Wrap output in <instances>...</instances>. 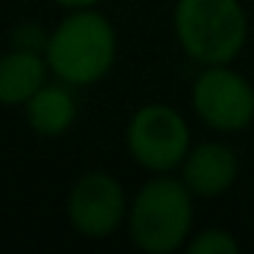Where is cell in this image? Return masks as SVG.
<instances>
[{
    "label": "cell",
    "mask_w": 254,
    "mask_h": 254,
    "mask_svg": "<svg viewBox=\"0 0 254 254\" xmlns=\"http://www.w3.org/2000/svg\"><path fill=\"white\" fill-rule=\"evenodd\" d=\"M191 145V126L186 115L164 101L137 107L126 123L128 156L150 175L178 172Z\"/></svg>",
    "instance_id": "4"
},
{
    "label": "cell",
    "mask_w": 254,
    "mask_h": 254,
    "mask_svg": "<svg viewBox=\"0 0 254 254\" xmlns=\"http://www.w3.org/2000/svg\"><path fill=\"white\" fill-rule=\"evenodd\" d=\"M178 175L197 199H219L238 183L241 159L232 145L221 139H202L189 148Z\"/></svg>",
    "instance_id": "7"
},
{
    "label": "cell",
    "mask_w": 254,
    "mask_h": 254,
    "mask_svg": "<svg viewBox=\"0 0 254 254\" xmlns=\"http://www.w3.org/2000/svg\"><path fill=\"white\" fill-rule=\"evenodd\" d=\"M191 110L216 134H241L254 123V85L232 63L199 66L191 82Z\"/></svg>",
    "instance_id": "5"
},
{
    "label": "cell",
    "mask_w": 254,
    "mask_h": 254,
    "mask_svg": "<svg viewBox=\"0 0 254 254\" xmlns=\"http://www.w3.org/2000/svg\"><path fill=\"white\" fill-rule=\"evenodd\" d=\"M172 33L197 66L235 63L249 41V14L241 0H175Z\"/></svg>",
    "instance_id": "3"
},
{
    "label": "cell",
    "mask_w": 254,
    "mask_h": 254,
    "mask_svg": "<svg viewBox=\"0 0 254 254\" xmlns=\"http://www.w3.org/2000/svg\"><path fill=\"white\" fill-rule=\"evenodd\" d=\"M22 110H25L28 128L33 134H39L44 139L66 137L79 118L77 88H71V85L52 77L44 88H39L30 96Z\"/></svg>",
    "instance_id": "8"
},
{
    "label": "cell",
    "mask_w": 254,
    "mask_h": 254,
    "mask_svg": "<svg viewBox=\"0 0 254 254\" xmlns=\"http://www.w3.org/2000/svg\"><path fill=\"white\" fill-rule=\"evenodd\" d=\"M194 194L178 172L150 175L128 199L126 232L145 254H175L194 232Z\"/></svg>",
    "instance_id": "2"
},
{
    "label": "cell",
    "mask_w": 254,
    "mask_h": 254,
    "mask_svg": "<svg viewBox=\"0 0 254 254\" xmlns=\"http://www.w3.org/2000/svg\"><path fill=\"white\" fill-rule=\"evenodd\" d=\"M128 194L107 170H88L71 183L66 197V219L79 238L104 241L126 227Z\"/></svg>",
    "instance_id": "6"
},
{
    "label": "cell",
    "mask_w": 254,
    "mask_h": 254,
    "mask_svg": "<svg viewBox=\"0 0 254 254\" xmlns=\"http://www.w3.org/2000/svg\"><path fill=\"white\" fill-rule=\"evenodd\" d=\"M50 30L39 22H19L8 33V47L14 50H28V52H44Z\"/></svg>",
    "instance_id": "11"
},
{
    "label": "cell",
    "mask_w": 254,
    "mask_h": 254,
    "mask_svg": "<svg viewBox=\"0 0 254 254\" xmlns=\"http://www.w3.org/2000/svg\"><path fill=\"white\" fill-rule=\"evenodd\" d=\"M63 11H77V8H99L104 0H52Z\"/></svg>",
    "instance_id": "12"
},
{
    "label": "cell",
    "mask_w": 254,
    "mask_h": 254,
    "mask_svg": "<svg viewBox=\"0 0 254 254\" xmlns=\"http://www.w3.org/2000/svg\"><path fill=\"white\" fill-rule=\"evenodd\" d=\"M189 254H238L241 243L224 227H205V230H194L191 238L186 241Z\"/></svg>",
    "instance_id": "10"
},
{
    "label": "cell",
    "mask_w": 254,
    "mask_h": 254,
    "mask_svg": "<svg viewBox=\"0 0 254 254\" xmlns=\"http://www.w3.org/2000/svg\"><path fill=\"white\" fill-rule=\"evenodd\" d=\"M44 58L52 77L71 88H93L110 77L118 61V30L99 8L66 11L50 28Z\"/></svg>",
    "instance_id": "1"
},
{
    "label": "cell",
    "mask_w": 254,
    "mask_h": 254,
    "mask_svg": "<svg viewBox=\"0 0 254 254\" xmlns=\"http://www.w3.org/2000/svg\"><path fill=\"white\" fill-rule=\"evenodd\" d=\"M52 79L44 52L8 47L0 55V107H25L39 88Z\"/></svg>",
    "instance_id": "9"
}]
</instances>
